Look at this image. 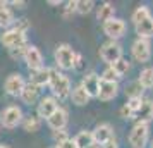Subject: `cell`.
<instances>
[{
  "mask_svg": "<svg viewBox=\"0 0 153 148\" xmlns=\"http://www.w3.org/2000/svg\"><path fill=\"white\" fill-rule=\"evenodd\" d=\"M48 86L52 90V97L57 100H65L69 98L71 95V90H72V85H71V79L60 72L57 67H50V81H48Z\"/></svg>",
  "mask_w": 153,
  "mask_h": 148,
  "instance_id": "6da1fadb",
  "label": "cell"
},
{
  "mask_svg": "<svg viewBox=\"0 0 153 148\" xmlns=\"http://www.w3.org/2000/svg\"><path fill=\"white\" fill-rule=\"evenodd\" d=\"M76 52L69 43H60L57 45L55 52H53V59H55L57 69L60 71H72L76 69Z\"/></svg>",
  "mask_w": 153,
  "mask_h": 148,
  "instance_id": "7a4b0ae2",
  "label": "cell"
},
{
  "mask_svg": "<svg viewBox=\"0 0 153 148\" xmlns=\"http://www.w3.org/2000/svg\"><path fill=\"white\" fill-rule=\"evenodd\" d=\"M22 109L19 105H9L0 112V127L4 126L5 129H14L22 122Z\"/></svg>",
  "mask_w": 153,
  "mask_h": 148,
  "instance_id": "3957f363",
  "label": "cell"
},
{
  "mask_svg": "<svg viewBox=\"0 0 153 148\" xmlns=\"http://www.w3.org/2000/svg\"><path fill=\"white\" fill-rule=\"evenodd\" d=\"M150 140V124H143V122H136L132 126L131 133L127 136V141L132 148H145Z\"/></svg>",
  "mask_w": 153,
  "mask_h": 148,
  "instance_id": "277c9868",
  "label": "cell"
},
{
  "mask_svg": "<svg viewBox=\"0 0 153 148\" xmlns=\"http://www.w3.org/2000/svg\"><path fill=\"white\" fill-rule=\"evenodd\" d=\"M122 54H124V50H122V45L119 42L107 40V42L102 43V47H100V59H102L107 65H112V64L117 62L119 59H122Z\"/></svg>",
  "mask_w": 153,
  "mask_h": 148,
  "instance_id": "5b68a950",
  "label": "cell"
},
{
  "mask_svg": "<svg viewBox=\"0 0 153 148\" xmlns=\"http://www.w3.org/2000/svg\"><path fill=\"white\" fill-rule=\"evenodd\" d=\"M102 29H103V33L107 35L108 40H112V42H119V40L126 35L127 26H126L124 19H120V17H112V19H108L107 22L102 24Z\"/></svg>",
  "mask_w": 153,
  "mask_h": 148,
  "instance_id": "8992f818",
  "label": "cell"
},
{
  "mask_svg": "<svg viewBox=\"0 0 153 148\" xmlns=\"http://www.w3.org/2000/svg\"><path fill=\"white\" fill-rule=\"evenodd\" d=\"M131 55L139 64L150 62V59H152V43H150V40L136 38L131 45Z\"/></svg>",
  "mask_w": 153,
  "mask_h": 148,
  "instance_id": "52a82bcc",
  "label": "cell"
},
{
  "mask_svg": "<svg viewBox=\"0 0 153 148\" xmlns=\"http://www.w3.org/2000/svg\"><path fill=\"white\" fill-rule=\"evenodd\" d=\"M0 43H2L7 50L16 48V47H21V45H28L26 35H22V33H19V31H16V29H12V28L5 29V31L0 35Z\"/></svg>",
  "mask_w": 153,
  "mask_h": 148,
  "instance_id": "ba28073f",
  "label": "cell"
},
{
  "mask_svg": "<svg viewBox=\"0 0 153 148\" xmlns=\"http://www.w3.org/2000/svg\"><path fill=\"white\" fill-rule=\"evenodd\" d=\"M59 100L53 97H42L36 103V115L40 119H48L52 114L59 109Z\"/></svg>",
  "mask_w": 153,
  "mask_h": 148,
  "instance_id": "9c48e42d",
  "label": "cell"
},
{
  "mask_svg": "<svg viewBox=\"0 0 153 148\" xmlns=\"http://www.w3.org/2000/svg\"><path fill=\"white\" fill-rule=\"evenodd\" d=\"M26 85V81L22 78L19 72H12V74H9L7 79H5V83H4V90L7 95L10 97H19L22 91V88Z\"/></svg>",
  "mask_w": 153,
  "mask_h": 148,
  "instance_id": "30bf717a",
  "label": "cell"
},
{
  "mask_svg": "<svg viewBox=\"0 0 153 148\" xmlns=\"http://www.w3.org/2000/svg\"><path fill=\"white\" fill-rule=\"evenodd\" d=\"M22 59H24V62H26L29 71H38L43 67V55L38 50V47H35V45H28L26 47V52H24Z\"/></svg>",
  "mask_w": 153,
  "mask_h": 148,
  "instance_id": "8fae6325",
  "label": "cell"
},
{
  "mask_svg": "<svg viewBox=\"0 0 153 148\" xmlns=\"http://www.w3.org/2000/svg\"><path fill=\"white\" fill-rule=\"evenodd\" d=\"M67 122H69V112H67L64 107H59L55 112H53L48 119H47V124H48V127L52 129V131L65 129Z\"/></svg>",
  "mask_w": 153,
  "mask_h": 148,
  "instance_id": "7c38bea8",
  "label": "cell"
},
{
  "mask_svg": "<svg viewBox=\"0 0 153 148\" xmlns=\"http://www.w3.org/2000/svg\"><path fill=\"white\" fill-rule=\"evenodd\" d=\"M93 134V141H95V145H103L107 141L114 140V127L110 124H107V122H102V124H98L95 126V129L91 131Z\"/></svg>",
  "mask_w": 153,
  "mask_h": 148,
  "instance_id": "4fadbf2b",
  "label": "cell"
},
{
  "mask_svg": "<svg viewBox=\"0 0 153 148\" xmlns=\"http://www.w3.org/2000/svg\"><path fill=\"white\" fill-rule=\"evenodd\" d=\"M81 86H83L84 91L90 95V98H97L98 88H100V74H97V72L84 74L83 81H81Z\"/></svg>",
  "mask_w": 153,
  "mask_h": 148,
  "instance_id": "5bb4252c",
  "label": "cell"
},
{
  "mask_svg": "<svg viewBox=\"0 0 153 148\" xmlns=\"http://www.w3.org/2000/svg\"><path fill=\"white\" fill-rule=\"evenodd\" d=\"M119 95V83H110V81H102L100 79V88H98L97 98L102 102H110Z\"/></svg>",
  "mask_w": 153,
  "mask_h": 148,
  "instance_id": "9a60e30c",
  "label": "cell"
},
{
  "mask_svg": "<svg viewBox=\"0 0 153 148\" xmlns=\"http://www.w3.org/2000/svg\"><path fill=\"white\" fill-rule=\"evenodd\" d=\"M136 122H143V124H150L153 120V100L152 98H143V103L139 107V110L134 114Z\"/></svg>",
  "mask_w": 153,
  "mask_h": 148,
  "instance_id": "2e32d148",
  "label": "cell"
},
{
  "mask_svg": "<svg viewBox=\"0 0 153 148\" xmlns=\"http://www.w3.org/2000/svg\"><path fill=\"white\" fill-rule=\"evenodd\" d=\"M19 98L22 100V103H26V105H35L36 102L40 100V88L35 85H31V83H26L24 88H22L21 95H19Z\"/></svg>",
  "mask_w": 153,
  "mask_h": 148,
  "instance_id": "e0dca14e",
  "label": "cell"
},
{
  "mask_svg": "<svg viewBox=\"0 0 153 148\" xmlns=\"http://www.w3.org/2000/svg\"><path fill=\"white\" fill-rule=\"evenodd\" d=\"M48 81H50V67L43 65L42 69L31 71V76H29L28 83L38 86V88H43V86H48Z\"/></svg>",
  "mask_w": 153,
  "mask_h": 148,
  "instance_id": "ac0fdd59",
  "label": "cell"
},
{
  "mask_svg": "<svg viewBox=\"0 0 153 148\" xmlns=\"http://www.w3.org/2000/svg\"><path fill=\"white\" fill-rule=\"evenodd\" d=\"M134 29H136L138 38H143V40H150V38H153V16H150L148 19L141 21L139 24H136Z\"/></svg>",
  "mask_w": 153,
  "mask_h": 148,
  "instance_id": "d6986e66",
  "label": "cell"
},
{
  "mask_svg": "<svg viewBox=\"0 0 153 148\" xmlns=\"http://www.w3.org/2000/svg\"><path fill=\"white\" fill-rule=\"evenodd\" d=\"M69 98H71V102L74 103V105H77V107H84L88 102H90V95L83 90V86L81 85H77V86H74L72 90H71V95H69Z\"/></svg>",
  "mask_w": 153,
  "mask_h": 148,
  "instance_id": "ffe728a7",
  "label": "cell"
},
{
  "mask_svg": "<svg viewBox=\"0 0 153 148\" xmlns=\"http://www.w3.org/2000/svg\"><path fill=\"white\" fill-rule=\"evenodd\" d=\"M21 126L26 133H36V131H40V127H42V119H40L38 115H35V114H29V115H24V117H22Z\"/></svg>",
  "mask_w": 153,
  "mask_h": 148,
  "instance_id": "44dd1931",
  "label": "cell"
},
{
  "mask_svg": "<svg viewBox=\"0 0 153 148\" xmlns=\"http://www.w3.org/2000/svg\"><path fill=\"white\" fill-rule=\"evenodd\" d=\"M112 17H115V7H114V4L103 2V4L97 9V19L103 24V22H107L108 19H112Z\"/></svg>",
  "mask_w": 153,
  "mask_h": 148,
  "instance_id": "7402d4cb",
  "label": "cell"
},
{
  "mask_svg": "<svg viewBox=\"0 0 153 148\" xmlns=\"http://www.w3.org/2000/svg\"><path fill=\"white\" fill-rule=\"evenodd\" d=\"M72 140H74V143H76L77 148H88V147H91V145H95V141H93V134H91L90 129H83V131H79Z\"/></svg>",
  "mask_w": 153,
  "mask_h": 148,
  "instance_id": "603a6c76",
  "label": "cell"
},
{
  "mask_svg": "<svg viewBox=\"0 0 153 148\" xmlns=\"http://www.w3.org/2000/svg\"><path fill=\"white\" fill-rule=\"evenodd\" d=\"M126 97H127V100H132V98H143V93H145V90H143V86L138 83V79H134V81H129L127 85H126Z\"/></svg>",
  "mask_w": 153,
  "mask_h": 148,
  "instance_id": "cb8c5ba5",
  "label": "cell"
},
{
  "mask_svg": "<svg viewBox=\"0 0 153 148\" xmlns=\"http://www.w3.org/2000/svg\"><path fill=\"white\" fill-rule=\"evenodd\" d=\"M138 83L143 86V90H152L153 88V67L148 65L139 72L138 76Z\"/></svg>",
  "mask_w": 153,
  "mask_h": 148,
  "instance_id": "d4e9b609",
  "label": "cell"
},
{
  "mask_svg": "<svg viewBox=\"0 0 153 148\" xmlns=\"http://www.w3.org/2000/svg\"><path fill=\"white\" fill-rule=\"evenodd\" d=\"M14 21H16V17H14V12H12V9H9L7 5L0 9V28H2V29L12 28Z\"/></svg>",
  "mask_w": 153,
  "mask_h": 148,
  "instance_id": "484cf974",
  "label": "cell"
},
{
  "mask_svg": "<svg viewBox=\"0 0 153 148\" xmlns=\"http://www.w3.org/2000/svg\"><path fill=\"white\" fill-rule=\"evenodd\" d=\"M150 16H152L150 7H146V5H139V7L134 9V12H132V16H131V21H132V24L136 26V24H139L141 21L148 19Z\"/></svg>",
  "mask_w": 153,
  "mask_h": 148,
  "instance_id": "4316f807",
  "label": "cell"
},
{
  "mask_svg": "<svg viewBox=\"0 0 153 148\" xmlns=\"http://www.w3.org/2000/svg\"><path fill=\"white\" fill-rule=\"evenodd\" d=\"M112 67H114V71L119 74V78L122 79L126 74L129 72V69H131V62H129L127 59H124V57H122V59H119L115 64H112Z\"/></svg>",
  "mask_w": 153,
  "mask_h": 148,
  "instance_id": "83f0119b",
  "label": "cell"
},
{
  "mask_svg": "<svg viewBox=\"0 0 153 148\" xmlns=\"http://www.w3.org/2000/svg\"><path fill=\"white\" fill-rule=\"evenodd\" d=\"M93 9H95V2L93 0H79L76 4V14L86 16V14H90Z\"/></svg>",
  "mask_w": 153,
  "mask_h": 148,
  "instance_id": "f1b7e54d",
  "label": "cell"
},
{
  "mask_svg": "<svg viewBox=\"0 0 153 148\" xmlns=\"http://www.w3.org/2000/svg\"><path fill=\"white\" fill-rule=\"evenodd\" d=\"M100 79L102 81H110V83H119V74L114 71V67L112 65H107L103 69V72H102V76H100Z\"/></svg>",
  "mask_w": 153,
  "mask_h": 148,
  "instance_id": "f546056e",
  "label": "cell"
},
{
  "mask_svg": "<svg viewBox=\"0 0 153 148\" xmlns=\"http://www.w3.org/2000/svg\"><path fill=\"white\" fill-rule=\"evenodd\" d=\"M29 21L28 19H17V21H14V24H12V29H16V31H19V33H22V35H26L28 33V29H29Z\"/></svg>",
  "mask_w": 153,
  "mask_h": 148,
  "instance_id": "4dcf8cb0",
  "label": "cell"
},
{
  "mask_svg": "<svg viewBox=\"0 0 153 148\" xmlns=\"http://www.w3.org/2000/svg\"><path fill=\"white\" fill-rule=\"evenodd\" d=\"M52 140L55 141V145H60L62 141L69 140V133L65 129H59V131H52Z\"/></svg>",
  "mask_w": 153,
  "mask_h": 148,
  "instance_id": "1f68e13d",
  "label": "cell"
},
{
  "mask_svg": "<svg viewBox=\"0 0 153 148\" xmlns=\"http://www.w3.org/2000/svg\"><path fill=\"white\" fill-rule=\"evenodd\" d=\"M76 0H71L65 4V7H64V19H71V16L76 14Z\"/></svg>",
  "mask_w": 153,
  "mask_h": 148,
  "instance_id": "d6a6232c",
  "label": "cell"
},
{
  "mask_svg": "<svg viewBox=\"0 0 153 148\" xmlns=\"http://www.w3.org/2000/svg\"><path fill=\"white\" fill-rule=\"evenodd\" d=\"M26 47H28V45H21V47L10 48V50H9V55L12 57L14 60H17V59H22V57H24V52H26Z\"/></svg>",
  "mask_w": 153,
  "mask_h": 148,
  "instance_id": "836d02e7",
  "label": "cell"
},
{
  "mask_svg": "<svg viewBox=\"0 0 153 148\" xmlns=\"http://www.w3.org/2000/svg\"><path fill=\"white\" fill-rule=\"evenodd\" d=\"M143 103V98H132V100H127V103L126 105L129 107V110L132 112V117H134V114L139 110V107Z\"/></svg>",
  "mask_w": 153,
  "mask_h": 148,
  "instance_id": "e575fe53",
  "label": "cell"
},
{
  "mask_svg": "<svg viewBox=\"0 0 153 148\" xmlns=\"http://www.w3.org/2000/svg\"><path fill=\"white\" fill-rule=\"evenodd\" d=\"M119 114H120V117H122V119H132V112L129 110V107H127V105H122V107H120Z\"/></svg>",
  "mask_w": 153,
  "mask_h": 148,
  "instance_id": "d590c367",
  "label": "cell"
},
{
  "mask_svg": "<svg viewBox=\"0 0 153 148\" xmlns=\"http://www.w3.org/2000/svg\"><path fill=\"white\" fill-rule=\"evenodd\" d=\"M57 148H77V147H76V143H74V140L69 138V140L62 141L60 145H57Z\"/></svg>",
  "mask_w": 153,
  "mask_h": 148,
  "instance_id": "8d00e7d4",
  "label": "cell"
},
{
  "mask_svg": "<svg viewBox=\"0 0 153 148\" xmlns=\"http://www.w3.org/2000/svg\"><path fill=\"white\" fill-rule=\"evenodd\" d=\"M98 148H119V145H117V141H115V138H114V140L107 141V143H103V145H100Z\"/></svg>",
  "mask_w": 153,
  "mask_h": 148,
  "instance_id": "74e56055",
  "label": "cell"
},
{
  "mask_svg": "<svg viewBox=\"0 0 153 148\" xmlns=\"http://www.w3.org/2000/svg\"><path fill=\"white\" fill-rule=\"evenodd\" d=\"M10 5H16V7H24L26 5V2H17V0H14V2H10Z\"/></svg>",
  "mask_w": 153,
  "mask_h": 148,
  "instance_id": "f35d334b",
  "label": "cell"
},
{
  "mask_svg": "<svg viewBox=\"0 0 153 148\" xmlns=\"http://www.w3.org/2000/svg\"><path fill=\"white\" fill-rule=\"evenodd\" d=\"M48 4H50V5H60L62 2H60V0H50Z\"/></svg>",
  "mask_w": 153,
  "mask_h": 148,
  "instance_id": "ab89813d",
  "label": "cell"
},
{
  "mask_svg": "<svg viewBox=\"0 0 153 148\" xmlns=\"http://www.w3.org/2000/svg\"><path fill=\"white\" fill-rule=\"evenodd\" d=\"M5 5H7V2H5V0H0V9L5 7Z\"/></svg>",
  "mask_w": 153,
  "mask_h": 148,
  "instance_id": "60d3db41",
  "label": "cell"
},
{
  "mask_svg": "<svg viewBox=\"0 0 153 148\" xmlns=\"http://www.w3.org/2000/svg\"><path fill=\"white\" fill-rule=\"evenodd\" d=\"M0 148H10L9 145H0Z\"/></svg>",
  "mask_w": 153,
  "mask_h": 148,
  "instance_id": "b9f144b4",
  "label": "cell"
},
{
  "mask_svg": "<svg viewBox=\"0 0 153 148\" xmlns=\"http://www.w3.org/2000/svg\"><path fill=\"white\" fill-rule=\"evenodd\" d=\"M88 148H98V145H91V147H88Z\"/></svg>",
  "mask_w": 153,
  "mask_h": 148,
  "instance_id": "7bdbcfd3",
  "label": "cell"
},
{
  "mask_svg": "<svg viewBox=\"0 0 153 148\" xmlns=\"http://www.w3.org/2000/svg\"><path fill=\"white\" fill-rule=\"evenodd\" d=\"M150 148H153V141H152V145H150Z\"/></svg>",
  "mask_w": 153,
  "mask_h": 148,
  "instance_id": "ee69618b",
  "label": "cell"
},
{
  "mask_svg": "<svg viewBox=\"0 0 153 148\" xmlns=\"http://www.w3.org/2000/svg\"><path fill=\"white\" fill-rule=\"evenodd\" d=\"M50 148H57V147H50Z\"/></svg>",
  "mask_w": 153,
  "mask_h": 148,
  "instance_id": "f6af8a7d",
  "label": "cell"
},
{
  "mask_svg": "<svg viewBox=\"0 0 153 148\" xmlns=\"http://www.w3.org/2000/svg\"><path fill=\"white\" fill-rule=\"evenodd\" d=\"M0 131H2V127H0Z\"/></svg>",
  "mask_w": 153,
  "mask_h": 148,
  "instance_id": "bcb514c9",
  "label": "cell"
}]
</instances>
